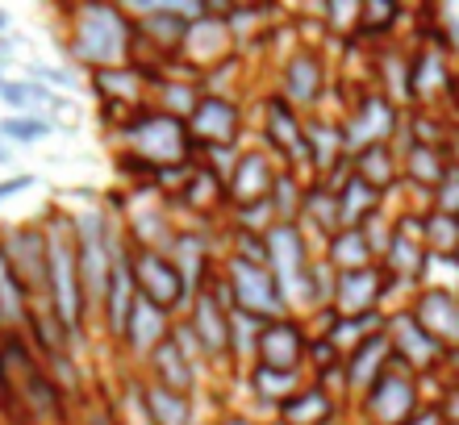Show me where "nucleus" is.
<instances>
[{
	"instance_id": "obj_22",
	"label": "nucleus",
	"mask_w": 459,
	"mask_h": 425,
	"mask_svg": "<svg viewBox=\"0 0 459 425\" xmlns=\"http://www.w3.org/2000/svg\"><path fill=\"white\" fill-rule=\"evenodd\" d=\"M376 301H380V276H376L372 268L342 271L339 284H334V304H339V317H363V313H372Z\"/></svg>"
},
{
	"instance_id": "obj_5",
	"label": "nucleus",
	"mask_w": 459,
	"mask_h": 425,
	"mask_svg": "<svg viewBox=\"0 0 459 425\" xmlns=\"http://www.w3.org/2000/svg\"><path fill=\"white\" fill-rule=\"evenodd\" d=\"M0 251L9 259L13 276L34 301V309H47V230L42 221H17L0 234Z\"/></svg>"
},
{
	"instance_id": "obj_51",
	"label": "nucleus",
	"mask_w": 459,
	"mask_h": 425,
	"mask_svg": "<svg viewBox=\"0 0 459 425\" xmlns=\"http://www.w3.org/2000/svg\"><path fill=\"white\" fill-rule=\"evenodd\" d=\"M455 268H459V246H455Z\"/></svg>"
},
{
	"instance_id": "obj_1",
	"label": "nucleus",
	"mask_w": 459,
	"mask_h": 425,
	"mask_svg": "<svg viewBox=\"0 0 459 425\" xmlns=\"http://www.w3.org/2000/svg\"><path fill=\"white\" fill-rule=\"evenodd\" d=\"M42 230H47V313L59 321V329L67 334V342L80 346L92 309H88L84 280H80L72 217L59 213V208H50L47 217H42Z\"/></svg>"
},
{
	"instance_id": "obj_27",
	"label": "nucleus",
	"mask_w": 459,
	"mask_h": 425,
	"mask_svg": "<svg viewBox=\"0 0 459 425\" xmlns=\"http://www.w3.org/2000/svg\"><path fill=\"white\" fill-rule=\"evenodd\" d=\"M146 417L151 425H193V396H180L163 384H146Z\"/></svg>"
},
{
	"instance_id": "obj_12",
	"label": "nucleus",
	"mask_w": 459,
	"mask_h": 425,
	"mask_svg": "<svg viewBox=\"0 0 459 425\" xmlns=\"http://www.w3.org/2000/svg\"><path fill=\"white\" fill-rule=\"evenodd\" d=\"M397 130V113H393V105H388L385 97H363L359 109L351 113V122L342 125V142H347V150H368V146H385L388 134Z\"/></svg>"
},
{
	"instance_id": "obj_36",
	"label": "nucleus",
	"mask_w": 459,
	"mask_h": 425,
	"mask_svg": "<svg viewBox=\"0 0 459 425\" xmlns=\"http://www.w3.org/2000/svg\"><path fill=\"white\" fill-rule=\"evenodd\" d=\"M355 175H359L363 183H372L376 192H380V188L393 180V158H388V146H368V150H359V155H355Z\"/></svg>"
},
{
	"instance_id": "obj_18",
	"label": "nucleus",
	"mask_w": 459,
	"mask_h": 425,
	"mask_svg": "<svg viewBox=\"0 0 459 425\" xmlns=\"http://www.w3.org/2000/svg\"><path fill=\"white\" fill-rule=\"evenodd\" d=\"M413 321L435 342H459V296H451L447 288H430L422 301H418Z\"/></svg>"
},
{
	"instance_id": "obj_19",
	"label": "nucleus",
	"mask_w": 459,
	"mask_h": 425,
	"mask_svg": "<svg viewBox=\"0 0 459 425\" xmlns=\"http://www.w3.org/2000/svg\"><path fill=\"white\" fill-rule=\"evenodd\" d=\"M30 313H34V301L25 296V288L17 284V276L9 268V259L0 251V338H25Z\"/></svg>"
},
{
	"instance_id": "obj_13",
	"label": "nucleus",
	"mask_w": 459,
	"mask_h": 425,
	"mask_svg": "<svg viewBox=\"0 0 459 425\" xmlns=\"http://www.w3.org/2000/svg\"><path fill=\"white\" fill-rule=\"evenodd\" d=\"M276 175L280 171H272V163H267L264 150H242L238 163H234V171H230V180H226V200L234 208L259 205V200L272 196Z\"/></svg>"
},
{
	"instance_id": "obj_47",
	"label": "nucleus",
	"mask_w": 459,
	"mask_h": 425,
	"mask_svg": "<svg viewBox=\"0 0 459 425\" xmlns=\"http://www.w3.org/2000/svg\"><path fill=\"white\" fill-rule=\"evenodd\" d=\"M9 30H13V17H9V9H0V38L9 34Z\"/></svg>"
},
{
	"instance_id": "obj_48",
	"label": "nucleus",
	"mask_w": 459,
	"mask_h": 425,
	"mask_svg": "<svg viewBox=\"0 0 459 425\" xmlns=\"http://www.w3.org/2000/svg\"><path fill=\"white\" fill-rule=\"evenodd\" d=\"M405 425H438V413H418V421H405Z\"/></svg>"
},
{
	"instance_id": "obj_34",
	"label": "nucleus",
	"mask_w": 459,
	"mask_h": 425,
	"mask_svg": "<svg viewBox=\"0 0 459 425\" xmlns=\"http://www.w3.org/2000/svg\"><path fill=\"white\" fill-rule=\"evenodd\" d=\"M280 409H284V425H322L330 417V392L305 388L292 401L280 404Z\"/></svg>"
},
{
	"instance_id": "obj_49",
	"label": "nucleus",
	"mask_w": 459,
	"mask_h": 425,
	"mask_svg": "<svg viewBox=\"0 0 459 425\" xmlns=\"http://www.w3.org/2000/svg\"><path fill=\"white\" fill-rule=\"evenodd\" d=\"M221 425H255V421H251V417H226Z\"/></svg>"
},
{
	"instance_id": "obj_16",
	"label": "nucleus",
	"mask_w": 459,
	"mask_h": 425,
	"mask_svg": "<svg viewBox=\"0 0 459 425\" xmlns=\"http://www.w3.org/2000/svg\"><path fill=\"white\" fill-rule=\"evenodd\" d=\"M151 84H155V72H151L146 63H121V67L92 72V88L100 92V100H105V105H117V109H126V113L146 97Z\"/></svg>"
},
{
	"instance_id": "obj_28",
	"label": "nucleus",
	"mask_w": 459,
	"mask_h": 425,
	"mask_svg": "<svg viewBox=\"0 0 459 425\" xmlns=\"http://www.w3.org/2000/svg\"><path fill=\"white\" fill-rule=\"evenodd\" d=\"M376 213V188L363 183L355 171H351L347 188L339 192V217H342V230H359L363 221Z\"/></svg>"
},
{
	"instance_id": "obj_35",
	"label": "nucleus",
	"mask_w": 459,
	"mask_h": 425,
	"mask_svg": "<svg viewBox=\"0 0 459 425\" xmlns=\"http://www.w3.org/2000/svg\"><path fill=\"white\" fill-rule=\"evenodd\" d=\"M264 326H267V321H259V317L242 313V309H230V354L238 351L242 359H255Z\"/></svg>"
},
{
	"instance_id": "obj_3",
	"label": "nucleus",
	"mask_w": 459,
	"mask_h": 425,
	"mask_svg": "<svg viewBox=\"0 0 459 425\" xmlns=\"http://www.w3.org/2000/svg\"><path fill=\"white\" fill-rule=\"evenodd\" d=\"M72 234H75V259H80V280H84L88 309L97 313L105 301L113 276V251H117L121 230L109 221V213L100 205H88L80 213H72Z\"/></svg>"
},
{
	"instance_id": "obj_10",
	"label": "nucleus",
	"mask_w": 459,
	"mask_h": 425,
	"mask_svg": "<svg viewBox=\"0 0 459 425\" xmlns=\"http://www.w3.org/2000/svg\"><path fill=\"white\" fill-rule=\"evenodd\" d=\"M184 326L193 329L201 354H209V359L230 354V304H221L213 288L193 292V304H188V321H184Z\"/></svg>"
},
{
	"instance_id": "obj_52",
	"label": "nucleus",
	"mask_w": 459,
	"mask_h": 425,
	"mask_svg": "<svg viewBox=\"0 0 459 425\" xmlns=\"http://www.w3.org/2000/svg\"><path fill=\"white\" fill-rule=\"evenodd\" d=\"M0 88H4V72H0Z\"/></svg>"
},
{
	"instance_id": "obj_8",
	"label": "nucleus",
	"mask_w": 459,
	"mask_h": 425,
	"mask_svg": "<svg viewBox=\"0 0 459 425\" xmlns=\"http://www.w3.org/2000/svg\"><path fill=\"white\" fill-rule=\"evenodd\" d=\"M134 288L143 301H151L155 309L171 313V309H184L193 301V288L180 276V268L171 263L163 251H134Z\"/></svg>"
},
{
	"instance_id": "obj_14",
	"label": "nucleus",
	"mask_w": 459,
	"mask_h": 425,
	"mask_svg": "<svg viewBox=\"0 0 459 425\" xmlns=\"http://www.w3.org/2000/svg\"><path fill=\"white\" fill-rule=\"evenodd\" d=\"M301 354H305V334L292 317H276L267 321L259 334V351L255 363L259 367H276V371H301Z\"/></svg>"
},
{
	"instance_id": "obj_39",
	"label": "nucleus",
	"mask_w": 459,
	"mask_h": 425,
	"mask_svg": "<svg viewBox=\"0 0 459 425\" xmlns=\"http://www.w3.org/2000/svg\"><path fill=\"white\" fill-rule=\"evenodd\" d=\"M443 158H438V150H430V146H413L410 150V175L418 183H438L443 180Z\"/></svg>"
},
{
	"instance_id": "obj_26",
	"label": "nucleus",
	"mask_w": 459,
	"mask_h": 425,
	"mask_svg": "<svg viewBox=\"0 0 459 425\" xmlns=\"http://www.w3.org/2000/svg\"><path fill=\"white\" fill-rule=\"evenodd\" d=\"M393 346H397V363L401 367H413V363H430L438 354V342L426 334L413 317H401L397 326H393Z\"/></svg>"
},
{
	"instance_id": "obj_9",
	"label": "nucleus",
	"mask_w": 459,
	"mask_h": 425,
	"mask_svg": "<svg viewBox=\"0 0 459 425\" xmlns=\"http://www.w3.org/2000/svg\"><path fill=\"white\" fill-rule=\"evenodd\" d=\"M188 138L201 150H213V146H230L238 138V105L221 92H205L196 100V109L188 113Z\"/></svg>"
},
{
	"instance_id": "obj_29",
	"label": "nucleus",
	"mask_w": 459,
	"mask_h": 425,
	"mask_svg": "<svg viewBox=\"0 0 459 425\" xmlns=\"http://www.w3.org/2000/svg\"><path fill=\"white\" fill-rule=\"evenodd\" d=\"M326 263L334 271H359L368 268V234L363 230H339L326 246Z\"/></svg>"
},
{
	"instance_id": "obj_32",
	"label": "nucleus",
	"mask_w": 459,
	"mask_h": 425,
	"mask_svg": "<svg viewBox=\"0 0 459 425\" xmlns=\"http://www.w3.org/2000/svg\"><path fill=\"white\" fill-rule=\"evenodd\" d=\"M301 217L305 221H314V230L322 234H334L342 230V217H339V192L334 188H314V192H305L301 200Z\"/></svg>"
},
{
	"instance_id": "obj_30",
	"label": "nucleus",
	"mask_w": 459,
	"mask_h": 425,
	"mask_svg": "<svg viewBox=\"0 0 459 425\" xmlns=\"http://www.w3.org/2000/svg\"><path fill=\"white\" fill-rule=\"evenodd\" d=\"M305 146H309V167L314 171H330V163H339V155L347 150L342 130H334L326 122L305 125Z\"/></svg>"
},
{
	"instance_id": "obj_25",
	"label": "nucleus",
	"mask_w": 459,
	"mask_h": 425,
	"mask_svg": "<svg viewBox=\"0 0 459 425\" xmlns=\"http://www.w3.org/2000/svg\"><path fill=\"white\" fill-rule=\"evenodd\" d=\"M151 88H155L159 105H163L159 113L180 117V122H188V113L196 109V100L205 97V92H201V80H188V75H184V80H176V75H155Z\"/></svg>"
},
{
	"instance_id": "obj_21",
	"label": "nucleus",
	"mask_w": 459,
	"mask_h": 425,
	"mask_svg": "<svg viewBox=\"0 0 459 425\" xmlns=\"http://www.w3.org/2000/svg\"><path fill=\"white\" fill-rule=\"evenodd\" d=\"M388 354H393L388 334H368V338L355 346V354H351V363H347V384H351V388H372L376 379L393 367V359H388Z\"/></svg>"
},
{
	"instance_id": "obj_45",
	"label": "nucleus",
	"mask_w": 459,
	"mask_h": 425,
	"mask_svg": "<svg viewBox=\"0 0 459 425\" xmlns=\"http://www.w3.org/2000/svg\"><path fill=\"white\" fill-rule=\"evenodd\" d=\"M13 55H17V38H13V34H4V38H0V72L9 67V59H13Z\"/></svg>"
},
{
	"instance_id": "obj_24",
	"label": "nucleus",
	"mask_w": 459,
	"mask_h": 425,
	"mask_svg": "<svg viewBox=\"0 0 459 425\" xmlns=\"http://www.w3.org/2000/svg\"><path fill=\"white\" fill-rule=\"evenodd\" d=\"M317 92H322V63L314 55H292L284 67V100L292 109H305L317 105Z\"/></svg>"
},
{
	"instance_id": "obj_4",
	"label": "nucleus",
	"mask_w": 459,
	"mask_h": 425,
	"mask_svg": "<svg viewBox=\"0 0 459 425\" xmlns=\"http://www.w3.org/2000/svg\"><path fill=\"white\" fill-rule=\"evenodd\" d=\"M121 146L126 155L143 158L146 167L168 171L180 167V163H193V138H188V125L180 117H168V113H126L121 122Z\"/></svg>"
},
{
	"instance_id": "obj_43",
	"label": "nucleus",
	"mask_w": 459,
	"mask_h": 425,
	"mask_svg": "<svg viewBox=\"0 0 459 425\" xmlns=\"http://www.w3.org/2000/svg\"><path fill=\"white\" fill-rule=\"evenodd\" d=\"M80 425H126V421L113 413L109 404H88V409H84V421H80Z\"/></svg>"
},
{
	"instance_id": "obj_50",
	"label": "nucleus",
	"mask_w": 459,
	"mask_h": 425,
	"mask_svg": "<svg viewBox=\"0 0 459 425\" xmlns=\"http://www.w3.org/2000/svg\"><path fill=\"white\" fill-rule=\"evenodd\" d=\"M9 425H34V421H25V417H13V421Z\"/></svg>"
},
{
	"instance_id": "obj_38",
	"label": "nucleus",
	"mask_w": 459,
	"mask_h": 425,
	"mask_svg": "<svg viewBox=\"0 0 459 425\" xmlns=\"http://www.w3.org/2000/svg\"><path fill=\"white\" fill-rule=\"evenodd\" d=\"M410 80H413V100H418V97H426V88H430V92H435V88H443V84H447V72H443V59L426 50L422 59H418V67H410Z\"/></svg>"
},
{
	"instance_id": "obj_6",
	"label": "nucleus",
	"mask_w": 459,
	"mask_h": 425,
	"mask_svg": "<svg viewBox=\"0 0 459 425\" xmlns=\"http://www.w3.org/2000/svg\"><path fill=\"white\" fill-rule=\"evenodd\" d=\"M226 288H230V301L234 309L242 313L259 317V321H276V317H289V301H284V292H280L276 276L259 263H247V259H234L230 255L226 263Z\"/></svg>"
},
{
	"instance_id": "obj_7",
	"label": "nucleus",
	"mask_w": 459,
	"mask_h": 425,
	"mask_svg": "<svg viewBox=\"0 0 459 425\" xmlns=\"http://www.w3.org/2000/svg\"><path fill=\"white\" fill-rule=\"evenodd\" d=\"M264 238H267V271L276 276L284 301L297 304V296L309 301V268H314V263L305 255L301 230H297L292 221H276Z\"/></svg>"
},
{
	"instance_id": "obj_37",
	"label": "nucleus",
	"mask_w": 459,
	"mask_h": 425,
	"mask_svg": "<svg viewBox=\"0 0 459 425\" xmlns=\"http://www.w3.org/2000/svg\"><path fill=\"white\" fill-rule=\"evenodd\" d=\"M301 200H305V192L297 188L292 171H280L276 183H272V196H267V205H272L276 221H292V217H297V213H301Z\"/></svg>"
},
{
	"instance_id": "obj_46",
	"label": "nucleus",
	"mask_w": 459,
	"mask_h": 425,
	"mask_svg": "<svg viewBox=\"0 0 459 425\" xmlns=\"http://www.w3.org/2000/svg\"><path fill=\"white\" fill-rule=\"evenodd\" d=\"M13 155H17V150H13V146H4V142H0V167H13Z\"/></svg>"
},
{
	"instance_id": "obj_17",
	"label": "nucleus",
	"mask_w": 459,
	"mask_h": 425,
	"mask_svg": "<svg viewBox=\"0 0 459 425\" xmlns=\"http://www.w3.org/2000/svg\"><path fill=\"white\" fill-rule=\"evenodd\" d=\"M146 363H151V384H163V388L180 392V396H188V392L196 388V371H201V367L180 351V342L176 338L159 342Z\"/></svg>"
},
{
	"instance_id": "obj_42",
	"label": "nucleus",
	"mask_w": 459,
	"mask_h": 425,
	"mask_svg": "<svg viewBox=\"0 0 459 425\" xmlns=\"http://www.w3.org/2000/svg\"><path fill=\"white\" fill-rule=\"evenodd\" d=\"M438 213L459 217V167H447L438 180Z\"/></svg>"
},
{
	"instance_id": "obj_31",
	"label": "nucleus",
	"mask_w": 459,
	"mask_h": 425,
	"mask_svg": "<svg viewBox=\"0 0 459 425\" xmlns=\"http://www.w3.org/2000/svg\"><path fill=\"white\" fill-rule=\"evenodd\" d=\"M251 384H255V396L259 401H272V404H284L301 392V376L297 371H276V367H251Z\"/></svg>"
},
{
	"instance_id": "obj_23",
	"label": "nucleus",
	"mask_w": 459,
	"mask_h": 425,
	"mask_svg": "<svg viewBox=\"0 0 459 425\" xmlns=\"http://www.w3.org/2000/svg\"><path fill=\"white\" fill-rule=\"evenodd\" d=\"M0 105L13 113V117H47V109H63V100L50 92V88L34 84V80H4L0 88Z\"/></svg>"
},
{
	"instance_id": "obj_40",
	"label": "nucleus",
	"mask_w": 459,
	"mask_h": 425,
	"mask_svg": "<svg viewBox=\"0 0 459 425\" xmlns=\"http://www.w3.org/2000/svg\"><path fill=\"white\" fill-rule=\"evenodd\" d=\"M388 259H393V268H397L401 276H413V271L422 268V251L413 242V234H397V238L388 242Z\"/></svg>"
},
{
	"instance_id": "obj_33",
	"label": "nucleus",
	"mask_w": 459,
	"mask_h": 425,
	"mask_svg": "<svg viewBox=\"0 0 459 425\" xmlns=\"http://www.w3.org/2000/svg\"><path fill=\"white\" fill-rule=\"evenodd\" d=\"M55 134V122L50 117H13V113H4L0 117V142L4 146H38L47 142V138Z\"/></svg>"
},
{
	"instance_id": "obj_15",
	"label": "nucleus",
	"mask_w": 459,
	"mask_h": 425,
	"mask_svg": "<svg viewBox=\"0 0 459 425\" xmlns=\"http://www.w3.org/2000/svg\"><path fill=\"white\" fill-rule=\"evenodd\" d=\"M168 338H171V313L155 309V304L143 301V296H134L130 317H126V329H121V338H117L121 346H126L130 354H138V359H151V351Z\"/></svg>"
},
{
	"instance_id": "obj_41",
	"label": "nucleus",
	"mask_w": 459,
	"mask_h": 425,
	"mask_svg": "<svg viewBox=\"0 0 459 425\" xmlns=\"http://www.w3.org/2000/svg\"><path fill=\"white\" fill-rule=\"evenodd\" d=\"M25 80H34V84H42V88H67L72 92L80 80H75V72L72 67H47V63H30V72H25Z\"/></svg>"
},
{
	"instance_id": "obj_44",
	"label": "nucleus",
	"mask_w": 459,
	"mask_h": 425,
	"mask_svg": "<svg viewBox=\"0 0 459 425\" xmlns=\"http://www.w3.org/2000/svg\"><path fill=\"white\" fill-rule=\"evenodd\" d=\"M34 175L30 171H22V175H9V180H0V205L9 200V196H17V192H25V188H34Z\"/></svg>"
},
{
	"instance_id": "obj_11",
	"label": "nucleus",
	"mask_w": 459,
	"mask_h": 425,
	"mask_svg": "<svg viewBox=\"0 0 459 425\" xmlns=\"http://www.w3.org/2000/svg\"><path fill=\"white\" fill-rule=\"evenodd\" d=\"M413 401H418L413 379L405 376V371H397V359H393V367L368 388V413H372L380 425H405L413 413H418Z\"/></svg>"
},
{
	"instance_id": "obj_20",
	"label": "nucleus",
	"mask_w": 459,
	"mask_h": 425,
	"mask_svg": "<svg viewBox=\"0 0 459 425\" xmlns=\"http://www.w3.org/2000/svg\"><path fill=\"white\" fill-rule=\"evenodd\" d=\"M264 130L267 138H272V146H280L284 155H301L305 163H309V146H305V125L301 117H297V109H292L284 97H272L264 109Z\"/></svg>"
},
{
	"instance_id": "obj_2",
	"label": "nucleus",
	"mask_w": 459,
	"mask_h": 425,
	"mask_svg": "<svg viewBox=\"0 0 459 425\" xmlns=\"http://www.w3.org/2000/svg\"><path fill=\"white\" fill-rule=\"evenodd\" d=\"M134 17L117 4H80L72 9V30H67V42H59L67 55H72L75 67H92V72H105V67H121L130 63L134 55Z\"/></svg>"
}]
</instances>
